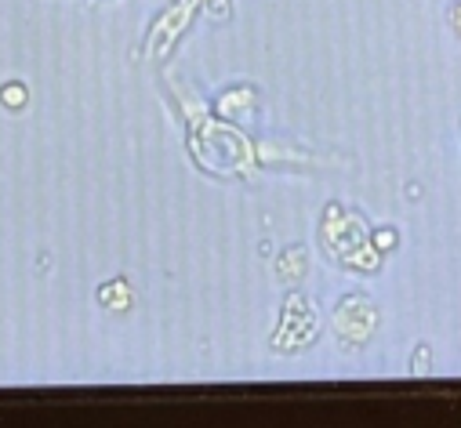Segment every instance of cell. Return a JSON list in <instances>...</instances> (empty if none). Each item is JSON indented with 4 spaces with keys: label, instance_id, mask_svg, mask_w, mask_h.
<instances>
[{
    "label": "cell",
    "instance_id": "2",
    "mask_svg": "<svg viewBox=\"0 0 461 428\" xmlns=\"http://www.w3.org/2000/svg\"><path fill=\"white\" fill-rule=\"evenodd\" d=\"M98 305L109 312H128L131 308V287L128 280H109L98 287Z\"/></svg>",
    "mask_w": 461,
    "mask_h": 428
},
{
    "label": "cell",
    "instance_id": "1",
    "mask_svg": "<svg viewBox=\"0 0 461 428\" xmlns=\"http://www.w3.org/2000/svg\"><path fill=\"white\" fill-rule=\"evenodd\" d=\"M371 327H375V305H371L367 298L353 294V298H345V301L338 305V312H334V331H338L341 338L364 342V338L371 334Z\"/></svg>",
    "mask_w": 461,
    "mask_h": 428
},
{
    "label": "cell",
    "instance_id": "3",
    "mask_svg": "<svg viewBox=\"0 0 461 428\" xmlns=\"http://www.w3.org/2000/svg\"><path fill=\"white\" fill-rule=\"evenodd\" d=\"M30 102V91H26V84H19V80H12V84H5L0 87V105L5 110H12V113H19L23 105Z\"/></svg>",
    "mask_w": 461,
    "mask_h": 428
},
{
    "label": "cell",
    "instance_id": "5",
    "mask_svg": "<svg viewBox=\"0 0 461 428\" xmlns=\"http://www.w3.org/2000/svg\"><path fill=\"white\" fill-rule=\"evenodd\" d=\"M454 30L461 33V0H457V8H454Z\"/></svg>",
    "mask_w": 461,
    "mask_h": 428
},
{
    "label": "cell",
    "instance_id": "4",
    "mask_svg": "<svg viewBox=\"0 0 461 428\" xmlns=\"http://www.w3.org/2000/svg\"><path fill=\"white\" fill-rule=\"evenodd\" d=\"M393 244H396V233H382L378 236V247H393Z\"/></svg>",
    "mask_w": 461,
    "mask_h": 428
}]
</instances>
